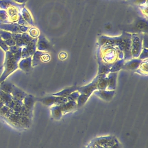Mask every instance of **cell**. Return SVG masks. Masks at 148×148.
<instances>
[{"instance_id": "cell-1", "label": "cell", "mask_w": 148, "mask_h": 148, "mask_svg": "<svg viewBox=\"0 0 148 148\" xmlns=\"http://www.w3.org/2000/svg\"><path fill=\"white\" fill-rule=\"evenodd\" d=\"M39 100L43 104L47 106H51L53 105L59 106L68 102V99L66 98H64L62 97H53V96L47 97L43 98H41V99H39Z\"/></svg>"}, {"instance_id": "cell-2", "label": "cell", "mask_w": 148, "mask_h": 148, "mask_svg": "<svg viewBox=\"0 0 148 148\" xmlns=\"http://www.w3.org/2000/svg\"><path fill=\"white\" fill-rule=\"evenodd\" d=\"M77 106V105L75 101H68L66 103L62 104L60 105L62 112L64 113H66L72 111L75 109V108Z\"/></svg>"}, {"instance_id": "cell-3", "label": "cell", "mask_w": 148, "mask_h": 148, "mask_svg": "<svg viewBox=\"0 0 148 148\" xmlns=\"http://www.w3.org/2000/svg\"><path fill=\"white\" fill-rule=\"evenodd\" d=\"M12 94V97L16 99H17L20 101H23L24 97L26 96V94L22 91L21 90H19L18 88L13 86L12 91L11 92Z\"/></svg>"}, {"instance_id": "cell-4", "label": "cell", "mask_w": 148, "mask_h": 148, "mask_svg": "<svg viewBox=\"0 0 148 148\" xmlns=\"http://www.w3.org/2000/svg\"><path fill=\"white\" fill-rule=\"evenodd\" d=\"M23 99H24L23 105L27 108H28V109L31 110L32 108H33L35 101V98L31 95H26Z\"/></svg>"}, {"instance_id": "cell-5", "label": "cell", "mask_w": 148, "mask_h": 148, "mask_svg": "<svg viewBox=\"0 0 148 148\" xmlns=\"http://www.w3.org/2000/svg\"><path fill=\"white\" fill-rule=\"evenodd\" d=\"M0 99L3 102L4 105L8 106L12 101V96L10 94L5 92L2 90L0 91Z\"/></svg>"}, {"instance_id": "cell-6", "label": "cell", "mask_w": 148, "mask_h": 148, "mask_svg": "<svg viewBox=\"0 0 148 148\" xmlns=\"http://www.w3.org/2000/svg\"><path fill=\"white\" fill-rule=\"evenodd\" d=\"M76 90V88L75 87H71V88L65 89V90H63V91H62L61 92H59L58 93L54 94L53 95H56V96L67 98L72 92H73Z\"/></svg>"}, {"instance_id": "cell-7", "label": "cell", "mask_w": 148, "mask_h": 148, "mask_svg": "<svg viewBox=\"0 0 148 148\" xmlns=\"http://www.w3.org/2000/svg\"><path fill=\"white\" fill-rule=\"evenodd\" d=\"M13 112V110L6 105H3L0 108V114L6 118H8Z\"/></svg>"}, {"instance_id": "cell-8", "label": "cell", "mask_w": 148, "mask_h": 148, "mask_svg": "<svg viewBox=\"0 0 148 148\" xmlns=\"http://www.w3.org/2000/svg\"><path fill=\"white\" fill-rule=\"evenodd\" d=\"M20 116L18 115L17 114L13 112L8 117V119L13 124L16 125H20Z\"/></svg>"}, {"instance_id": "cell-9", "label": "cell", "mask_w": 148, "mask_h": 148, "mask_svg": "<svg viewBox=\"0 0 148 148\" xmlns=\"http://www.w3.org/2000/svg\"><path fill=\"white\" fill-rule=\"evenodd\" d=\"M52 109V114L53 116L56 119H59L61 118L62 116V110L61 109L60 105L59 106H54L51 108Z\"/></svg>"}, {"instance_id": "cell-10", "label": "cell", "mask_w": 148, "mask_h": 148, "mask_svg": "<svg viewBox=\"0 0 148 148\" xmlns=\"http://www.w3.org/2000/svg\"><path fill=\"white\" fill-rule=\"evenodd\" d=\"M30 125V119L29 118L24 116H20V126H22L24 127H28Z\"/></svg>"}, {"instance_id": "cell-11", "label": "cell", "mask_w": 148, "mask_h": 148, "mask_svg": "<svg viewBox=\"0 0 148 148\" xmlns=\"http://www.w3.org/2000/svg\"><path fill=\"white\" fill-rule=\"evenodd\" d=\"M13 88V86L10 83H3L1 87V90L5 92L10 94L12 91Z\"/></svg>"}, {"instance_id": "cell-12", "label": "cell", "mask_w": 148, "mask_h": 148, "mask_svg": "<svg viewBox=\"0 0 148 148\" xmlns=\"http://www.w3.org/2000/svg\"><path fill=\"white\" fill-rule=\"evenodd\" d=\"M3 105H5L4 103H3V102L0 99V108H1Z\"/></svg>"}]
</instances>
